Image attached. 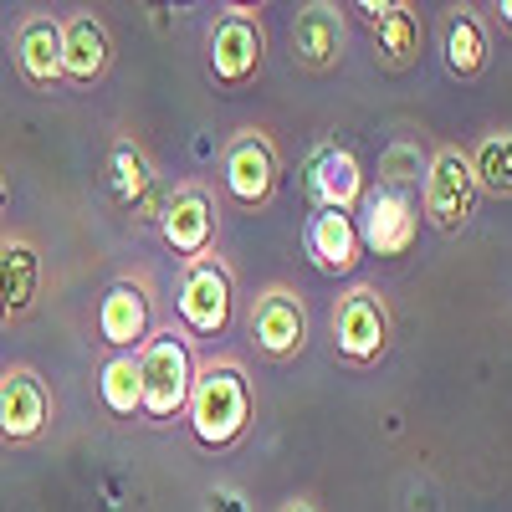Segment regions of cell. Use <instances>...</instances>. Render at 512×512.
Instances as JSON below:
<instances>
[{
	"label": "cell",
	"mask_w": 512,
	"mask_h": 512,
	"mask_svg": "<svg viewBox=\"0 0 512 512\" xmlns=\"http://www.w3.org/2000/svg\"><path fill=\"white\" fill-rule=\"evenodd\" d=\"M308 303L297 297V287L287 282H267L262 292L251 297L246 308V344L262 354L267 364H292L297 354L308 349Z\"/></svg>",
	"instance_id": "ba28073f"
},
{
	"label": "cell",
	"mask_w": 512,
	"mask_h": 512,
	"mask_svg": "<svg viewBox=\"0 0 512 512\" xmlns=\"http://www.w3.org/2000/svg\"><path fill=\"white\" fill-rule=\"evenodd\" d=\"M11 210V185H6V175H0V216Z\"/></svg>",
	"instance_id": "83f0119b"
},
{
	"label": "cell",
	"mask_w": 512,
	"mask_h": 512,
	"mask_svg": "<svg viewBox=\"0 0 512 512\" xmlns=\"http://www.w3.org/2000/svg\"><path fill=\"white\" fill-rule=\"evenodd\" d=\"M354 226H359L364 251H374V256H405L415 246V231H420V195L374 185L359 200V210H354Z\"/></svg>",
	"instance_id": "4fadbf2b"
},
{
	"label": "cell",
	"mask_w": 512,
	"mask_h": 512,
	"mask_svg": "<svg viewBox=\"0 0 512 512\" xmlns=\"http://www.w3.org/2000/svg\"><path fill=\"white\" fill-rule=\"evenodd\" d=\"M344 11H354L369 26L374 62L384 72H410L420 62V16L410 0H354Z\"/></svg>",
	"instance_id": "9a60e30c"
},
{
	"label": "cell",
	"mask_w": 512,
	"mask_h": 512,
	"mask_svg": "<svg viewBox=\"0 0 512 512\" xmlns=\"http://www.w3.org/2000/svg\"><path fill=\"white\" fill-rule=\"evenodd\" d=\"M303 190H308L313 210H344V216H354L359 200L369 195V175H364V164H359V154H354L349 144L323 139V144L308 154Z\"/></svg>",
	"instance_id": "7c38bea8"
},
{
	"label": "cell",
	"mask_w": 512,
	"mask_h": 512,
	"mask_svg": "<svg viewBox=\"0 0 512 512\" xmlns=\"http://www.w3.org/2000/svg\"><path fill=\"white\" fill-rule=\"evenodd\" d=\"M16 318H11V308H6V297H0V328H11Z\"/></svg>",
	"instance_id": "f1b7e54d"
},
{
	"label": "cell",
	"mask_w": 512,
	"mask_h": 512,
	"mask_svg": "<svg viewBox=\"0 0 512 512\" xmlns=\"http://www.w3.org/2000/svg\"><path fill=\"white\" fill-rule=\"evenodd\" d=\"M205 512H251V502L236 487H210L205 492Z\"/></svg>",
	"instance_id": "d4e9b609"
},
{
	"label": "cell",
	"mask_w": 512,
	"mask_h": 512,
	"mask_svg": "<svg viewBox=\"0 0 512 512\" xmlns=\"http://www.w3.org/2000/svg\"><path fill=\"white\" fill-rule=\"evenodd\" d=\"M344 47H349V16L344 6H328V0H313V6L297 11L292 21V62L303 72H338L344 67Z\"/></svg>",
	"instance_id": "2e32d148"
},
{
	"label": "cell",
	"mask_w": 512,
	"mask_h": 512,
	"mask_svg": "<svg viewBox=\"0 0 512 512\" xmlns=\"http://www.w3.org/2000/svg\"><path fill=\"white\" fill-rule=\"evenodd\" d=\"M236 318V272L221 251L185 262L175 277V323L190 338H221Z\"/></svg>",
	"instance_id": "5b68a950"
},
{
	"label": "cell",
	"mask_w": 512,
	"mask_h": 512,
	"mask_svg": "<svg viewBox=\"0 0 512 512\" xmlns=\"http://www.w3.org/2000/svg\"><path fill=\"white\" fill-rule=\"evenodd\" d=\"M159 328V303H154V277L149 272H128L118 277L103 303H98V338L113 354H139Z\"/></svg>",
	"instance_id": "30bf717a"
},
{
	"label": "cell",
	"mask_w": 512,
	"mask_h": 512,
	"mask_svg": "<svg viewBox=\"0 0 512 512\" xmlns=\"http://www.w3.org/2000/svg\"><path fill=\"white\" fill-rule=\"evenodd\" d=\"M267 62L262 6H221L205 31V72L221 93H246Z\"/></svg>",
	"instance_id": "3957f363"
},
{
	"label": "cell",
	"mask_w": 512,
	"mask_h": 512,
	"mask_svg": "<svg viewBox=\"0 0 512 512\" xmlns=\"http://www.w3.org/2000/svg\"><path fill=\"white\" fill-rule=\"evenodd\" d=\"M52 425V384L31 364L0 369V441L6 446H31Z\"/></svg>",
	"instance_id": "5bb4252c"
},
{
	"label": "cell",
	"mask_w": 512,
	"mask_h": 512,
	"mask_svg": "<svg viewBox=\"0 0 512 512\" xmlns=\"http://www.w3.org/2000/svg\"><path fill=\"white\" fill-rule=\"evenodd\" d=\"M0 251H6V231H0Z\"/></svg>",
	"instance_id": "f546056e"
},
{
	"label": "cell",
	"mask_w": 512,
	"mask_h": 512,
	"mask_svg": "<svg viewBox=\"0 0 512 512\" xmlns=\"http://www.w3.org/2000/svg\"><path fill=\"white\" fill-rule=\"evenodd\" d=\"M113 67V31L93 11L62 16V77L67 88H93Z\"/></svg>",
	"instance_id": "ac0fdd59"
},
{
	"label": "cell",
	"mask_w": 512,
	"mask_h": 512,
	"mask_svg": "<svg viewBox=\"0 0 512 512\" xmlns=\"http://www.w3.org/2000/svg\"><path fill=\"white\" fill-rule=\"evenodd\" d=\"M103 190L118 210H128L134 221H159L164 195H159V164L139 139H113L103 159Z\"/></svg>",
	"instance_id": "8fae6325"
},
{
	"label": "cell",
	"mask_w": 512,
	"mask_h": 512,
	"mask_svg": "<svg viewBox=\"0 0 512 512\" xmlns=\"http://www.w3.org/2000/svg\"><path fill=\"white\" fill-rule=\"evenodd\" d=\"M333 354L344 359L349 369H374L384 354H390V338H395V313H390V297H384L374 282H354L338 292L333 318Z\"/></svg>",
	"instance_id": "277c9868"
},
{
	"label": "cell",
	"mask_w": 512,
	"mask_h": 512,
	"mask_svg": "<svg viewBox=\"0 0 512 512\" xmlns=\"http://www.w3.org/2000/svg\"><path fill=\"white\" fill-rule=\"evenodd\" d=\"M472 159L477 190L492 200H512V128H487V134L466 149Z\"/></svg>",
	"instance_id": "603a6c76"
},
{
	"label": "cell",
	"mask_w": 512,
	"mask_h": 512,
	"mask_svg": "<svg viewBox=\"0 0 512 512\" xmlns=\"http://www.w3.org/2000/svg\"><path fill=\"white\" fill-rule=\"evenodd\" d=\"M441 57H446V72L456 82H477L492 62V31L487 21L472 11V6H456L441 26Z\"/></svg>",
	"instance_id": "ffe728a7"
},
{
	"label": "cell",
	"mask_w": 512,
	"mask_h": 512,
	"mask_svg": "<svg viewBox=\"0 0 512 512\" xmlns=\"http://www.w3.org/2000/svg\"><path fill=\"white\" fill-rule=\"evenodd\" d=\"M195 338L180 323H159L154 338L139 349V374H144V420L149 425H169L185 420L190 410V390H195Z\"/></svg>",
	"instance_id": "7a4b0ae2"
},
{
	"label": "cell",
	"mask_w": 512,
	"mask_h": 512,
	"mask_svg": "<svg viewBox=\"0 0 512 512\" xmlns=\"http://www.w3.org/2000/svg\"><path fill=\"white\" fill-rule=\"evenodd\" d=\"M431 154L420 139H395L379 149V185L384 190H405V195H420L425 185V169H431Z\"/></svg>",
	"instance_id": "cb8c5ba5"
},
{
	"label": "cell",
	"mask_w": 512,
	"mask_h": 512,
	"mask_svg": "<svg viewBox=\"0 0 512 512\" xmlns=\"http://www.w3.org/2000/svg\"><path fill=\"white\" fill-rule=\"evenodd\" d=\"M98 400L113 420H144V374L139 354H108L98 369Z\"/></svg>",
	"instance_id": "7402d4cb"
},
{
	"label": "cell",
	"mask_w": 512,
	"mask_h": 512,
	"mask_svg": "<svg viewBox=\"0 0 512 512\" xmlns=\"http://www.w3.org/2000/svg\"><path fill=\"white\" fill-rule=\"evenodd\" d=\"M154 231L169 251L180 256V267L210 256L216 241H221V200H216V190H210L205 180H180L164 195V210H159Z\"/></svg>",
	"instance_id": "9c48e42d"
},
{
	"label": "cell",
	"mask_w": 512,
	"mask_h": 512,
	"mask_svg": "<svg viewBox=\"0 0 512 512\" xmlns=\"http://www.w3.org/2000/svg\"><path fill=\"white\" fill-rule=\"evenodd\" d=\"M303 251L313 256V267L323 277H354L359 262H364L359 226H354V216H344V210H308Z\"/></svg>",
	"instance_id": "d6986e66"
},
{
	"label": "cell",
	"mask_w": 512,
	"mask_h": 512,
	"mask_svg": "<svg viewBox=\"0 0 512 512\" xmlns=\"http://www.w3.org/2000/svg\"><path fill=\"white\" fill-rule=\"evenodd\" d=\"M277 512H318V502H313V497H287Z\"/></svg>",
	"instance_id": "484cf974"
},
{
	"label": "cell",
	"mask_w": 512,
	"mask_h": 512,
	"mask_svg": "<svg viewBox=\"0 0 512 512\" xmlns=\"http://www.w3.org/2000/svg\"><path fill=\"white\" fill-rule=\"evenodd\" d=\"M282 185V154L267 128H236L221 149V195L236 210H267Z\"/></svg>",
	"instance_id": "8992f818"
},
{
	"label": "cell",
	"mask_w": 512,
	"mask_h": 512,
	"mask_svg": "<svg viewBox=\"0 0 512 512\" xmlns=\"http://www.w3.org/2000/svg\"><path fill=\"white\" fill-rule=\"evenodd\" d=\"M251 415H256V390H251L246 364L236 354H205L195 364V390H190V410H185L195 446H205V451L241 446L251 431Z\"/></svg>",
	"instance_id": "6da1fadb"
},
{
	"label": "cell",
	"mask_w": 512,
	"mask_h": 512,
	"mask_svg": "<svg viewBox=\"0 0 512 512\" xmlns=\"http://www.w3.org/2000/svg\"><path fill=\"white\" fill-rule=\"evenodd\" d=\"M497 21H502V31H512V0H502V6H497Z\"/></svg>",
	"instance_id": "4316f807"
},
{
	"label": "cell",
	"mask_w": 512,
	"mask_h": 512,
	"mask_svg": "<svg viewBox=\"0 0 512 512\" xmlns=\"http://www.w3.org/2000/svg\"><path fill=\"white\" fill-rule=\"evenodd\" d=\"M11 62H16V77L31 93L67 88V77H62V16H41V11L26 16L11 36Z\"/></svg>",
	"instance_id": "e0dca14e"
},
{
	"label": "cell",
	"mask_w": 512,
	"mask_h": 512,
	"mask_svg": "<svg viewBox=\"0 0 512 512\" xmlns=\"http://www.w3.org/2000/svg\"><path fill=\"white\" fill-rule=\"evenodd\" d=\"M477 175H472V159L456 144H436L431 169H425V185H420V221L431 226L436 236H461L477 216Z\"/></svg>",
	"instance_id": "52a82bcc"
},
{
	"label": "cell",
	"mask_w": 512,
	"mask_h": 512,
	"mask_svg": "<svg viewBox=\"0 0 512 512\" xmlns=\"http://www.w3.org/2000/svg\"><path fill=\"white\" fill-rule=\"evenodd\" d=\"M0 297H6L11 318H26L41 297V251L21 231H6V251H0Z\"/></svg>",
	"instance_id": "44dd1931"
}]
</instances>
